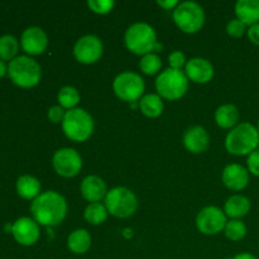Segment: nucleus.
<instances>
[{
  "mask_svg": "<svg viewBox=\"0 0 259 259\" xmlns=\"http://www.w3.org/2000/svg\"><path fill=\"white\" fill-rule=\"evenodd\" d=\"M35 223L45 227H56L65 220L67 204L62 195L56 191H46L33 200L30 206Z\"/></svg>",
  "mask_w": 259,
  "mask_h": 259,
  "instance_id": "1",
  "label": "nucleus"
},
{
  "mask_svg": "<svg viewBox=\"0 0 259 259\" xmlns=\"http://www.w3.org/2000/svg\"><path fill=\"white\" fill-rule=\"evenodd\" d=\"M259 147L258 129L250 123L238 124L225 139V148L235 156H249Z\"/></svg>",
  "mask_w": 259,
  "mask_h": 259,
  "instance_id": "2",
  "label": "nucleus"
},
{
  "mask_svg": "<svg viewBox=\"0 0 259 259\" xmlns=\"http://www.w3.org/2000/svg\"><path fill=\"white\" fill-rule=\"evenodd\" d=\"M125 46L134 55H149L153 51L162 48L157 43V34L153 27L147 23H136L125 32Z\"/></svg>",
  "mask_w": 259,
  "mask_h": 259,
  "instance_id": "3",
  "label": "nucleus"
},
{
  "mask_svg": "<svg viewBox=\"0 0 259 259\" xmlns=\"http://www.w3.org/2000/svg\"><path fill=\"white\" fill-rule=\"evenodd\" d=\"M62 129L71 141L85 142L94 132V119L83 109H72L66 111Z\"/></svg>",
  "mask_w": 259,
  "mask_h": 259,
  "instance_id": "4",
  "label": "nucleus"
},
{
  "mask_svg": "<svg viewBox=\"0 0 259 259\" xmlns=\"http://www.w3.org/2000/svg\"><path fill=\"white\" fill-rule=\"evenodd\" d=\"M8 73L13 82L20 88H33L40 80L39 65L27 56H19L10 61Z\"/></svg>",
  "mask_w": 259,
  "mask_h": 259,
  "instance_id": "5",
  "label": "nucleus"
},
{
  "mask_svg": "<svg viewBox=\"0 0 259 259\" xmlns=\"http://www.w3.org/2000/svg\"><path fill=\"white\" fill-rule=\"evenodd\" d=\"M156 88L159 95L167 100H177L186 94L189 78L181 70L167 68L156 80Z\"/></svg>",
  "mask_w": 259,
  "mask_h": 259,
  "instance_id": "6",
  "label": "nucleus"
},
{
  "mask_svg": "<svg viewBox=\"0 0 259 259\" xmlns=\"http://www.w3.org/2000/svg\"><path fill=\"white\" fill-rule=\"evenodd\" d=\"M105 207L113 217L124 219L136 212L138 201L134 192L126 187H114L106 194Z\"/></svg>",
  "mask_w": 259,
  "mask_h": 259,
  "instance_id": "7",
  "label": "nucleus"
},
{
  "mask_svg": "<svg viewBox=\"0 0 259 259\" xmlns=\"http://www.w3.org/2000/svg\"><path fill=\"white\" fill-rule=\"evenodd\" d=\"M174 20L180 29L192 34L204 27V9L195 2H182L174 10Z\"/></svg>",
  "mask_w": 259,
  "mask_h": 259,
  "instance_id": "8",
  "label": "nucleus"
},
{
  "mask_svg": "<svg viewBox=\"0 0 259 259\" xmlns=\"http://www.w3.org/2000/svg\"><path fill=\"white\" fill-rule=\"evenodd\" d=\"M113 89L119 99L128 103H133L141 99L144 93V81L138 73L123 72L115 77Z\"/></svg>",
  "mask_w": 259,
  "mask_h": 259,
  "instance_id": "9",
  "label": "nucleus"
},
{
  "mask_svg": "<svg viewBox=\"0 0 259 259\" xmlns=\"http://www.w3.org/2000/svg\"><path fill=\"white\" fill-rule=\"evenodd\" d=\"M53 168L62 177H75L82 168V159L73 148L58 149L52 159Z\"/></svg>",
  "mask_w": 259,
  "mask_h": 259,
  "instance_id": "10",
  "label": "nucleus"
},
{
  "mask_svg": "<svg viewBox=\"0 0 259 259\" xmlns=\"http://www.w3.org/2000/svg\"><path fill=\"white\" fill-rule=\"evenodd\" d=\"M103 51L104 47L100 38L89 34L83 35L76 42L75 47H73V55L78 62L91 65L100 60V57L103 56Z\"/></svg>",
  "mask_w": 259,
  "mask_h": 259,
  "instance_id": "11",
  "label": "nucleus"
},
{
  "mask_svg": "<svg viewBox=\"0 0 259 259\" xmlns=\"http://www.w3.org/2000/svg\"><path fill=\"white\" fill-rule=\"evenodd\" d=\"M227 215L217 206H206L197 214V229L206 235H215L225 229Z\"/></svg>",
  "mask_w": 259,
  "mask_h": 259,
  "instance_id": "12",
  "label": "nucleus"
},
{
  "mask_svg": "<svg viewBox=\"0 0 259 259\" xmlns=\"http://www.w3.org/2000/svg\"><path fill=\"white\" fill-rule=\"evenodd\" d=\"M22 47L28 55L37 56L46 51L48 46V38L45 30L39 27H29L23 32Z\"/></svg>",
  "mask_w": 259,
  "mask_h": 259,
  "instance_id": "13",
  "label": "nucleus"
},
{
  "mask_svg": "<svg viewBox=\"0 0 259 259\" xmlns=\"http://www.w3.org/2000/svg\"><path fill=\"white\" fill-rule=\"evenodd\" d=\"M15 240L22 245H33L39 239V228L35 220L29 218H20L14 223L12 229Z\"/></svg>",
  "mask_w": 259,
  "mask_h": 259,
  "instance_id": "14",
  "label": "nucleus"
},
{
  "mask_svg": "<svg viewBox=\"0 0 259 259\" xmlns=\"http://www.w3.org/2000/svg\"><path fill=\"white\" fill-rule=\"evenodd\" d=\"M187 78L196 83H206L214 76V67L211 62L205 58L196 57L190 60L186 63V70H185Z\"/></svg>",
  "mask_w": 259,
  "mask_h": 259,
  "instance_id": "15",
  "label": "nucleus"
},
{
  "mask_svg": "<svg viewBox=\"0 0 259 259\" xmlns=\"http://www.w3.org/2000/svg\"><path fill=\"white\" fill-rule=\"evenodd\" d=\"M222 179L228 189L233 191H240L247 187L249 182V174L242 164L233 163L225 167Z\"/></svg>",
  "mask_w": 259,
  "mask_h": 259,
  "instance_id": "16",
  "label": "nucleus"
},
{
  "mask_svg": "<svg viewBox=\"0 0 259 259\" xmlns=\"http://www.w3.org/2000/svg\"><path fill=\"white\" fill-rule=\"evenodd\" d=\"M209 134L202 126H192L184 136V146L191 153H202L209 147Z\"/></svg>",
  "mask_w": 259,
  "mask_h": 259,
  "instance_id": "17",
  "label": "nucleus"
},
{
  "mask_svg": "<svg viewBox=\"0 0 259 259\" xmlns=\"http://www.w3.org/2000/svg\"><path fill=\"white\" fill-rule=\"evenodd\" d=\"M81 194L83 199L88 201L99 202L103 197L106 196V185L100 177L98 176H88L81 182Z\"/></svg>",
  "mask_w": 259,
  "mask_h": 259,
  "instance_id": "18",
  "label": "nucleus"
},
{
  "mask_svg": "<svg viewBox=\"0 0 259 259\" xmlns=\"http://www.w3.org/2000/svg\"><path fill=\"white\" fill-rule=\"evenodd\" d=\"M237 19L242 20L245 25H252L259 23V0H239L235 4Z\"/></svg>",
  "mask_w": 259,
  "mask_h": 259,
  "instance_id": "19",
  "label": "nucleus"
},
{
  "mask_svg": "<svg viewBox=\"0 0 259 259\" xmlns=\"http://www.w3.org/2000/svg\"><path fill=\"white\" fill-rule=\"evenodd\" d=\"M250 210V201L243 195H234L229 197L224 205V212L232 219H239L245 217Z\"/></svg>",
  "mask_w": 259,
  "mask_h": 259,
  "instance_id": "20",
  "label": "nucleus"
},
{
  "mask_svg": "<svg viewBox=\"0 0 259 259\" xmlns=\"http://www.w3.org/2000/svg\"><path fill=\"white\" fill-rule=\"evenodd\" d=\"M17 191L23 199L35 200L40 195V184L35 177L24 175V176H20L18 179Z\"/></svg>",
  "mask_w": 259,
  "mask_h": 259,
  "instance_id": "21",
  "label": "nucleus"
},
{
  "mask_svg": "<svg viewBox=\"0 0 259 259\" xmlns=\"http://www.w3.org/2000/svg\"><path fill=\"white\" fill-rule=\"evenodd\" d=\"M238 120H239V111H238L237 106L233 104H225V105L219 106L215 111V121L222 128H233L237 125Z\"/></svg>",
  "mask_w": 259,
  "mask_h": 259,
  "instance_id": "22",
  "label": "nucleus"
},
{
  "mask_svg": "<svg viewBox=\"0 0 259 259\" xmlns=\"http://www.w3.org/2000/svg\"><path fill=\"white\" fill-rule=\"evenodd\" d=\"M67 247L75 254H83L91 247V237L88 230L77 229L70 234L67 239Z\"/></svg>",
  "mask_w": 259,
  "mask_h": 259,
  "instance_id": "23",
  "label": "nucleus"
},
{
  "mask_svg": "<svg viewBox=\"0 0 259 259\" xmlns=\"http://www.w3.org/2000/svg\"><path fill=\"white\" fill-rule=\"evenodd\" d=\"M141 111L148 118H157L163 113V101L161 96L156 94H148L139 101Z\"/></svg>",
  "mask_w": 259,
  "mask_h": 259,
  "instance_id": "24",
  "label": "nucleus"
},
{
  "mask_svg": "<svg viewBox=\"0 0 259 259\" xmlns=\"http://www.w3.org/2000/svg\"><path fill=\"white\" fill-rule=\"evenodd\" d=\"M83 218L91 225H100L108 219V210L100 202H93L83 211Z\"/></svg>",
  "mask_w": 259,
  "mask_h": 259,
  "instance_id": "25",
  "label": "nucleus"
},
{
  "mask_svg": "<svg viewBox=\"0 0 259 259\" xmlns=\"http://www.w3.org/2000/svg\"><path fill=\"white\" fill-rule=\"evenodd\" d=\"M58 103L62 106L63 109H68V110H72L75 109V106L80 103V94L72 86H65L60 90L57 95Z\"/></svg>",
  "mask_w": 259,
  "mask_h": 259,
  "instance_id": "26",
  "label": "nucleus"
},
{
  "mask_svg": "<svg viewBox=\"0 0 259 259\" xmlns=\"http://www.w3.org/2000/svg\"><path fill=\"white\" fill-rule=\"evenodd\" d=\"M18 40L13 35H3L0 37V60L13 61L14 56L18 53Z\"/></svg>",
  "mask_w": 259,
  "mask_h": 259,
  "instance_id": "27",
  "label": "nucleus"
},
{
  "mask_svg": "<svg viewBox=\"0 0 259 259\" xmlns=\"http://www.w3.org/2000/svg\"><path fill=\"white\" fill-rule=\"evenodd\" d=\"M224 230L228 239L233 240V242L243 239L245 237V234H247V227H245V224L237 219H232L230 222H228Z\"/></svg>",
  "mask_w": 259,
  "mask_h": 259,
  "instance_id": "28",
  "label": "nucleus"
},
{
  "mask_svg": "<svg viewBox=\"0 0 259 259\" xmlns=\"http://www.w3.org/2000/svg\"><path fill=\"white\" fill-rule=\"evenodd\" d=\"M139 67L143 71L146 75H156L162 67V61L154 53H149V55L143 56V58L141 60L139 63Z\"/></svg>",
  "mask_w": 259,
  "mask_h": 259,
  "instance_id": "29",
  "label": "nucleus"
},
{
  "mask_svg": "<svg viewBox=\"0 0 259 259\" xmlns=\"http://www.w3.org/2000/svg\"><path fill=\"white\" fill-rule=\"evenodd\" d=\"M115 3L113 0H89L88 7L96 14H108L113 10Z\"/></svg>",
  "mask_w": 259,
  "mask_h": 259,
  "instance_id": "30",
  "label": "nucleus"
},
{
  "mask_svg": "<svg viewBox=\"0 0 259 259\" xmlns=\"http://www.w3.org/2000/svg\"><path fill=\"white\" fill-rule=\"evenodd\" d=\"M245 30H247V25L239 19H232L227 25L228 34L232 35V37L234 38L242 37L245 33Z\"/></svg>",
  "mask_w": 259,
  "mask_h": 259,
  "instance_id": "31",
  "label": "nucleus"
},
{
  "mask_svg": "<svg viewBox=\"0 0 259 259\" xmlns=\"http://www.w3.org/2000/svg\"><path fill=\"white\" fill-rule=\"evenodd\" d=\"M168 62L171 68H174V70H181L182 66L186 63V57H185V55L181 51H175V52H172L169 55Z\"/></svg>",
  "mask_w": 259,
  "mask_h": 259,
  "instance_id": "32",
  "label": "nucleus"
},
{
  "mask_svg": "<svg viewBox=\"0 0 259 259\" xmlns=\"http://www.w3.org/2000/svg\"><path fill=\"white\" fill-rule=\"evenodd\" d=\"M248 171L259 177V148L248 156Z\"/></svg>",
  "mask_w": 259,
  "mask_h": 259,
  "instance_id": "33",
  "label": "nucleus"
},
{
  "mask_svg": "<svg viewBox=\"0 0 259 259\" xmlns=\"http://www.w3.org/2000/svg\"><path fill=\"white\" fill-rule=\"evenodd\" d=\"M66 116V111L62 106H52L48 110V118L52 123H62Z\"/></svg>",
  "mask_w": 259,
  "mask_h": 259,
  "instance_id": "34",
  "label": "nucleus"
},
{
  "mask_svg": "<svg viewBox=\"0 0 259 259\" xmlns=\"http://www.w3.org/2000/svg\"><path fill=\"white\" fill-rule=\"evenodd\" d=\"M247 33H248V38H249L250 42L259 46V23L252 25V27H249V29L247 30Z\"/></svg>",
  "mask_w": 259,
  "mask_h": 259,
  "instance_id": "35",
  "label": "nucleus"
},
{
  "mask_svg": "<svg viewBox=\"0 0 259 259\" xmlns=\"http://www.w3.org/2000/svg\"><path fill=\"white\" fill-rule=\"evenodd\" d=\"M157 4L159 5V7L164 8L166 10H169V9H176L177 7H179L180 3L176 2V0H167V2H164V0H159V2H157Z\"/></svg>",
  "mask_w": 259,
  "mask_h": 259,
  "instance_id": "36",
  "label": "nucleus"
},
{
  "mask_svg": "<svg viewBox=\"0 0 259 259\" xmlns=\"http://www.w3.org/2000/svg\"><path fill=\"white\" fill-rule=\"evenodd\" d=\"M233 259H258L255 255L250 254V253H240V254H237Z\"/></svg>",
  "mask_w": 259,
  "mask_h": 259,
  "instance_id": "37",
  "label": "nucleus"
},
{
  "mask_svg": "<svg viewBox=\"0 0 259 259\" xmlns=\"http://www.w3.org/2000/svg\"><path fill=\"white\" fill-rule=\"evenodd\" d=\"M5 73H7V66H5L4 61L0 60V77H3Z\"/></svg>",
  "mask_w": 259,
  "mask_h": 259,
  "instance_id": "38",
  "label": "nucleus"
},
{
  "mask_svg": "<svg viewBox=\"0 0 259 259\" xmlns=\"http://www.w3.org/2000/svg\"><path fill=\"white\" fill-rule=\"evenodd\" d=\"M257 129H258V133H259V121H258V128Z\"/></svg>",
  "mask_w": 259,
  "mask_h": 259,
  "instance_id": "39",
  "label": "nucleus"
}]
</instances>
